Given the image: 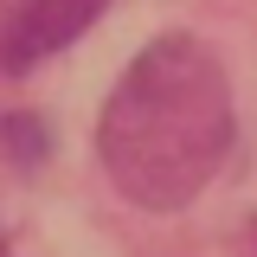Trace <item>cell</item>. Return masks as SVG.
Masks as SVG:
<instances>
[{"label": "cell", "mask_w": 257, "mask_h": 257, "mask_svg": "<svg viewBox=\"0 0 257 257\" xmlns=\"http://www.w3.org/2000/svg\"><path fill=\"white\" fill-rule=\"evenodd\" d=\"M96 148L122 199L148 212H180L187 199H199L231 148V84L219 58L187 32L155 39L122 71Z\"/></svg>", "instance_id": "obj_1"}, {"label": "cell", "mask_w": 257, "mask_h": 257, "mask_svg": "<svg viewBox=\"0 0 257 257\" xmlns=\"http://www.w3.org/2000/svg\"><path fill=\"white\" fill-rule=\"evenodd\" d=\"M103 7H109V0H20V13L0 32V64H7V71H32L39 58L64 52Z\"/></svg>", "instance_id": "obj_2"}]
</instances>
